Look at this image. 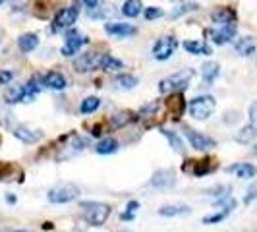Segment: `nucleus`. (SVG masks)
<instances>
[{"instance_id":"nucleus-23","label":"nucleus","mask_w":257,"mask_h":232,"mask_svg":"<svg viewBox=\"0 0 257 232\" xmlns=\"http://www.w3.org/2000/svg\"><path fill=\"white\" fill-rule=\"evenodd\" d=\"M142 0H126L124 4H122V14L126 16V18H138V16L142 14Z\"/></svg>"},{"instance_id":"nucleus-13","label":"nucleus","mask_w":257,"mask_h":232,"mask_svg":"<svg viewBox=\"0 0 257 232\" xmlns=\"http://www.w3.org/2000/svg\"><path fill=\"white\" fill-rule=\"evenodd\" d=\"M174 184H176V176H174V172H172V170H168V168L157 170V172L153 174V178H151V186L160 188V190L172 188Z\"/></svg>"},{"instance_id":"nucleus-2","label":"nucleus","mask_w":257,"mask_h":232,"mask_svg":"<svg viewBox=\"0 0 257 232\" xmlns=\"http://www.w3.org/2000/svg\"><path fill=\"white\" fill-rule=\"evenodd\" d=\"M214 108H216V102L211 95H201L190 102V114L196 120H207L214 112Z\"/></svg>"},{"instance_id":"nucleus-29","label":"nucleus","mask_w":257,"mask_h":232,"mask_svg":"<svg viewBox=\"0 0 257 232\" xmlns=\"http://www.w3.org/2000/svg\"><path fill=\"white\" fill-rule=\"evenodd\" d=\"M114 84L118 89H134V87L138 86V78H134L130 74H120L114 80Z\"/></svg>"},{"instance_id":"nucleus-25","label":"nucleus","mask_w":257,"mask_h":232,"mask_svg":"<svg viewBox=\"0 0 257 232\" xmlns=\"http://www.w3.org/2000/svg\"><path fill=\"white\" fill-rule=\"evenodd\" d=\"M95 151H97L99 155H110V153H116V151H118V142L112 140V138H106V140L99 142V145L95 147Z\"/></svg>"},{"instance_id":"nucleus-14","label":"nucleus","mask_w":257,"mask_h":232,"mask_svg":"<svg viewBox=\"0 0 257 232\" xmlns=\"http://www.w3.org/2000/svg\"><path fill=\"white\" fill-rule=\"evenodd\" d=\"M14 136L20 140V142H24V144H37V142L43 138V134L39 130H29L26 126H18V128H14Z\"/></svg>"},{"instance_id":"nucleus-10","label":"nucleus","mask_w":257,"mask_h":232,"mask_svg":"<svg viewBox=\"0 0 257 232\" xmlns=\"http://www.w3.org/2000/svg\"><path fill=\"white\" fill-rule=\"evenodd\" d=\"M86 43H87L86 37H82L78 31H70L68 37H66V41H64V46H62V54L64 56H74V54L80 52V48Z\"/></svg>"},{"instance_id":"nucleus-44","label":"nucleus","mask_w":257,"mask_h":232,"mask_svg":"<svg viewBox=\"0 0 257 232\" xmlns=\"http://www.w3.org/2000/svg\"><path fill=\"white\" fill-rule=\"evenodd\" d=\"M254 155H257V145L254 147Z\"/></svg>"},{"instance_id":"nucleus-26","label":"nucleus","mask_w":257,"mask_h":232,"mask_svg":"<svg viewBox=\"0 0 257 232\" xmlns=\"http://www.w3.org/2000/svg\"><path fill=\"white\" fill-rule=\"evenodd\" d=\"M116 10H112V6L110 4H104V6H95V8H89V18H93V20H104V18H108V16H112Z\"/></svg>"},{"instance_id":"nucleus-35","label":"nucleus","mask_w":257,"mask_h":232,"mask_svg":"<svg viewBox=\"0 0 257 232\" xmlns=\"http://www.w3.org/2000/svg\"><path fill=\"white\" fill-rule=\"evenodd\" d=\"M14 176V166L10 162H0V180H10Z\"/></svg>"},{"instance_id":"nucleus-4","label":"nucleus","mask_w":257,"mask_h":232,"mask_svg":"<svg viewBox=\"0 0 257 232\" xmlns=\"http://www.w3.org/2000/svg\"><path fill=\"white\" fill-rule=\"evenodd\" d=\"M80 196V190L74 184H60L54 186L52 190H48V202L50 203H70Z\"/></svg>"},{"instance_id":"nucleus-43","label":"nucleus","mask_w":257,"mask_h":232,"mask_svg":"<svg viewBox=\"0 0 257 232\" xmlns=\"http://www.w3.org/2000/svg\"><path fill=\"white\" fill-rule=\"evenodd\" d=\"M0 232H29V230H0Z\"/></svg>"},{"instance_id":"nucleus-17","label":"nucleus","mask_w":257,"mask_h":232,"mask_svg":"<svg viewBox=\"0 0 257 232\" xmlns=\"http://www.w3.org/2000/svg\"><path fill=\"white\" fill-rule=\"evenodd\" d=\"M234 48L240 56H252L256 52V41L252 37H240V39H236Z\"/></svg>"},{"instance_id":"nucleus-15","label":"nucleus","mask_w":257,"mask_h":232,"mask_svg":"<svg viewBox=\"0 0 257 232\" xmlns=\"http://www.w3.org/2000/svg\"><path fill=\"white\" fill-rule=\"evenodd\" d=\"M43 84L44 87H48V89L62 91V89H66V78H64V74H60V72H48L43 78Z\"/></svg>"},{"instance_id":"nucleus-28","label":"nucleus","mask_w":257,"mask_h":232,"mask_svg":"<svg viewBox=\"0 0 257 232\" xmlns=\"http://www.w3.org/2000/svg\"><path fill=\"white\" fill-rule=\"evenodd\" d=\"M100 68H102V70H108V72H114V70H122V68H124V62L114 58L112 54H104Z\"/></svg>"},{"instance_id":"nucleus-18","label":"nucleus","mask_w":257,"mask_h":232,"mask_svg":"<svg viewBox=\"0 0 257 232\" xmlns=\"http://www.w3.org/2000/svg\"><path fill=\"white\" fill-rule=\"evenodd\" d=\"M228 172H236L238 178H242V180H250V178H254L257 174V168L254 164H250V162H240V164H234V166H230Z\"/></svg>"},{"instance_id":"nucleus-40","label":"nucleus","mask_w":257,"mask_h":232,"mask_svg":"<svg viewBox=\"0 0 257 232\" xmlns=\"http://www.w3.org/2000/svg\"><path fill=\"white\" fill-rule=\"evenodd\" d=\"M250 122L252 124H257V101H254L252 104H250Z\"/></svg>"},{"instance_id":"nucleus-45","label":"nucleus","mask_w":257,"mask_h":232,"mask_svg":"<svg viewBox=\"0 0 257 232\" xmlns=\"http://www.w3.org/2000/svg\"><path fill=\"white\" fill-rule=\"evenodd\" d=\"M2 2H4V0H0V4H2Z\"/></svg>"},{"instance_id":"nucleus-36","label":"nucleus","mask_w":257,"mask_h":232,"mask_svg":"<svg viewBox=\"0 0 257 232\" xmlns=\"http://www.w3.org/2000/svg\"><path fill=\"white\" fill-rule=\"evenodd\" d=\"M164 12L158 8V6H151V8H147L145 10V20L147 22H151V20H158V18H162Z\"/></svg>"},{"instance_id":"nucleus-22","label":"nucleus","mask_w":257,"mask_h":232,"mask_svg":"<svg viewBox=\"0 0 257 232\" xmlns=\"http://www.w3.org/2000/svg\"><path fill=\"white\" fill-rule=\"evenodd\" d=\"M188 213H190V207L186 205H162L158 209L160 217H178V215H188Z\"/></svg>"},{"instance_id":"nucleus-27","label":"nucleus","mask_w":257,"mask_h":232,"mask_svg":"<svg viewBox=\"0 0 257 232\" xmlns=\"http://www.w3.org/2000/svg\"><path fill=\"white\" fill-rule=\"evenodd\" d=\"M192 164H194V170H192V172L196 174V176H203V174H209L214 168V164L209 159L192 160Z\"/></svg>"},{"instance_id":"nucleus-19","label":"nucleus","mask_w":257,"mask_h":232,"mask_svg":"<svg viewBox=\"0 0 257 232\" xmlns=\"http://www.w3.org/2000/svg\"><path fill=\"white\" fill-rule=\"evenodd\" d=\"M218 74H220V66L216 62H205L201 66V78H203L205 84H213L218 78Z\"/></svg>"},{"instance_id":"nucleus-20","label":"nucleus","mask_w":257,"mask_h":232,"mask_svg":"<svg viewBox=\"0 0 257 232\" xmlns=\"http://www.w3.org/2000/svg\"><path fill=\"white\" fill-rule=\"evenodd\" d=\"M37 44H39V37H37L35 33H24V35L18 39V46H20L22 52H31V50H35Z\"/></svg>"},{"instance_id":"nucleus-9","label":"nucleus","mask_w":257,"mask_h":232,"mask_svg":"<svg viewBox=\"0 0 257 232\" xmlns=\"http://www.w3.org/2000/svg\"><path fill=\"white\" fill-rule=\"evenodd\" d=\"M236 37V24H222L216 29L211 31V41L214 44H226L228 41H232Z\"/></svg>"},{"instance_id":"nucleus-12","label":"nucleus","mask_w":257,"mask_h":232,"mask_svg":"<svg viewBox=\"0 0 257 232\" xmlns=\"http://www.w3.org/2000/svg\"><path fill=\"white\" fill-rule=\"evenodd\" d=\"M104 31L112 37H132L138 33V29L134 28L132 24H122V22H110V24H104Z\"/></svg>"},{"instance_id":"nucleus-32","label":"nucleus","mask_w":257,"mask_h":232,"mask_svg":"<svg viewBox=\"0 0 257 232\" xmlns=\"http://www.w3.org/2000/svg\"><path fill=\"white\" fill-rule=\"evenodd\" d=\"M160 132H162V136L170 142V145L174 147V151H178V153L184 151V142L180 140V136H178L176 132H172V130H160Z\"/></svg>"},{"instance_id":"nucleus-3","label":"nucleus","mask_w":257,"mask_h":232,"mask_svg":"<svg viewBox=\"0 0 257 232\" xmlns=\"http://www.w3.org/2000/svg\"><path fill=\"white\" fill-rule=\"evenodd\" d=\"M194 72L192 70H186V72H178V74H172L168 78H164L160 84H158V91L160 93H170V91H182L186 89L190 80H192Z\"/></svg>"},{"instance_id":"nucleus-39","label":"nucleus","mask_w":257,"mask_h":232,"mask_svg":"<svg viewBox=\"0 0 257 232\" xmlns=\"http://www.w3.org/2000/svg\"><path fill=\"white\" fill-rule=\"evenodd\" d=\"M12 80H14V74L10 72V70H0V86L10 84Z\"/></svg>"},{"instance_id":"nucleus-5","label":"nucleus","mask_w":257,"mask_h":232,"mask_svg":"<svg viewBox=\"0 0 257 232\" xmlns=\"http://www.w3.org/2000/svg\"><path fill=\"white\" fill-rule=\"evenodd\" d=\"M102 58H104V54H100V52H86V54H80V56L76 58V62H74V68H76V72H80V74L99 70L100 64H102Z\"/></svg>"},{"instance_id":"nucleus-11","label":"nucleus","mask_w":257,"mask_h":232,"mask_svg":"<svg viewBox=\"0 0 257 232\" xmlns=\"http://www.w3.org/2000/svg\"><path fill=\"white\" fill-rule=\"evenodd\" d=\"M184 134H186L190 145H192L194 149H198V151H207V149H213V147H214L213 140H211V138H207V136H203V134H200V132L186 128V132H184Z\"/></svg>"},{"instance_id":"nucleus-8","label":"nucleus","mask_w":257,"mask_h":232,"mask_svg":"<svg viewBox=\"0 0 257 232\" xmlns=\"http://www.w3.org/2000/svg\"><path fill=\"white\" fill-rule=\"evenodd\" d=\"M166 110L172 120H180V116L184 114L186 110V99H184V93L182 91H174L168 101H166Z\"/></svg>"},{"instance_id":"nucleus-24","label":"nucleus","mask_w":257,"mask_h":232,"mask_svg":"<svg viewBox=\"0 0 257 232\" xmlns=\"http://www.w3.org/2000/svg\"><path fill=\"white\" fill-rule=\"evenodd\" d=\"M184 48H186L190 54H211V46L201 43V41H186Z\"/></svg>"},{"instance_id":"nucleus-37","label":"nucleus","mask_w":257,"mask_h":232,"mask_svg":"<svg viewBox=\"0 0 257 232\" xmlns=\"http://www.w3.org/2000/svg\"><path fill=\"white\" fill-rule=\"evenodd\" d=\"M196 8H198V4H194V2H184V6H180V10L174 12L172 18H176V16H180V14H186V12H192V10H196Z\"/></svg>"},{"instance_id":"nucleus-6","label":"nucleus","mask_w":257,"mask_h":232,"mask_svg":"<svg viewBox=\"0 0 257 232\" xmlns=\"http://www.w3.org/2000/svg\"><path fill=\"white\" fill-rule=\"evenodd\" d=\"M80 18V8L78 6H66L56 14L54 22H52V31H64V29L72 28Z\"/></svg>"},{"instance_id":"nucleus-21","label":"nucleus","mask_w":257,"mask_h":232,"mask_svg":"<svg viewBox=\"0 0 257 232\" xmlns=\"http://www.w3.org/2000/svg\"><path fill=\"white\" fill-rule=\"evenodd\" d=\"M256 136H257L256 124H252V122H250L248 126H244L242 130L236 134V142H238V144H242V145H248L256 140Z\"/></svg>"},{"instance_id":"nucleus-1","label":"nucleus","mask_w":257,"mask_h":232,"mask_svg":"<svg viewBox=\"0 0 257 232\" xmlns=\"http://www.w3.org/2000/svg\"><path fill=\"white\" fill-rule=\"evenodd\" d=\"M82 211L84 218L93 226H100L106 222V218L110 217V207L106 203L99 202H82Z\"/></svg>"},{"instance_id":"nucleus-34","label":"nucleus","mask_w":257,"mask_h":232,"mask_svg":"<svg viewBox=\"0 0 257 232\" xmlns=\"http://www.w3.org/2000/svg\"><path fill=\"white\" fill-rule=\"evenodd\" d=\"M138 209H140V203H138V202H130L128 207H126V211L120 215V217H122V220H132V218H134V215L138 213Z\"/></svg>"},{"instance_id":"nucleus-7","label":"nucleus","mask_w":257,"mask_h":232,"mask_svg":"<svg viewBox=\"0 0 257 232\" xmlns=\"http://www.w3.org/2000/svg\"><path fill=\"white\" fill-rule=\"evenodd\" d=\"M176 46H178L176 39L172 35H164V37L157 39V43L153 46V58H157L158 62H164L174 54Z\"/></svg>"},{"instance_id":"nucleus-41","label":"nucleus","mask_w":257,"mask_h":232,"mask_svg":"<svg viewBox=\"0 0 257 232\" xmlns=\"http://www.w3.org/2000/svg\"><path fill=\"white\" fill-rule=\"evenodd\" d=\"M82 4H86V8H95L99 4V0H80Z\"/></svg>"},{"instance_id":"nucleus-33","label":"nucleus","mask_w":257,"mask_h":232,"mask_svg":"<svg viewBox=\"0 0 257 232\" xmlns=\"http://www.w3.org/2000/svg\"><path fill=\"white\" fill-rule=\"evenodd\" d=\"M134 120V114L130 112V110H122V112H116L112 116V126L114 128H122V126H126Z\"/></svg>"},{"instance_id":"nucleus-16","label":"nucleus","mask_w":257,"mask_h":232,"mask_svg":"<svg viewBox=\"0 0 257 232\" xmlns=\"http://www.w3.org/2000/svg\"><path fill=\"white\" fill-rule=\"evenodd\" d=\"M211 20H213L214 24H218V26H222V24H232V22L236 20V12H234L232 8L220 6V8H216L213 14H211Z\"/></svg>"},{"instance_id":"nucleus-30","label":"nucleus","mask_w":257,"mask_h":232,"mask_svg":"<svg viewBox=\"0 0 257 232\" xmlns=\"http://www.w3.org/2000/svg\"><path fill=\"white\" fill-rule=\"evenodd\" d=\"M100 106V99L99 97H87L82 101V106H80V110H82V114H93L97 108Z\"/></svg>"},{"instance_id":"nucleus-31","label":"nucleus","mask_w":257,"mask_h":232,"mask_svg":"<svg viewBox=\"0 0 257 232\" xmlns=\"http://www.w3.org/2000/svg\"><path fill=\"white\" fill-rule=\"evenodd\" d=\"M22 97H24V87H20V86H12L4 93V99H6V102H10V104L22 102Z\"/></svg>"},{"instance_id":"nucleus-38","label":"nucleus","mask_w":257,"mask_h":232,"mask_svg":"<svg viewBox=\"0 0 257 232\" xmlns=\"http://www.w3.org/2000/svg\"><path fill=\"white\" fill-rule=\"evenodd\" d=\"M256 198H257V184H254L252 188L248 190V194H246V198H244V203H246V205H250Z\"/></svg>"},{"instance_id":"nucleus-42","label":"nucleus","mask_w":257,"mask_h":232,"mask_svg":"<svg viewBox=\"0 0 257 232\" xmlns=\"http://www.w3.org/2000/svg\"><path fill=\"white\" fill-rule=\"evenodd\" d=\"M6 202H8V203H16V196H8V198H6Z\"/></svg>"}]
</instances>
